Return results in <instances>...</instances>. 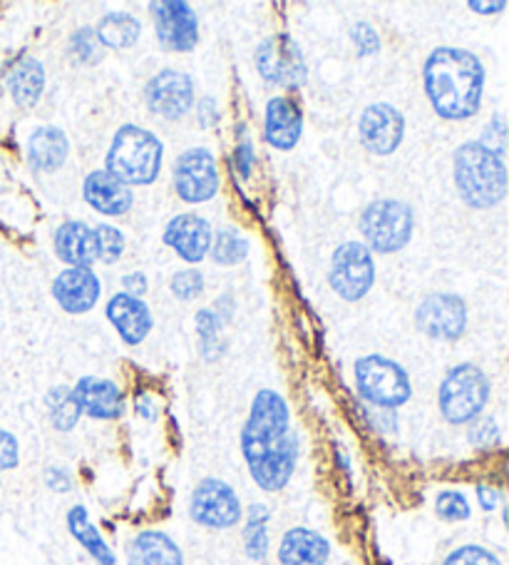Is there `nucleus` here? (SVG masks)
<instances>
[{"label":"nucleus","instance_id":"nucleus-43","mask_svg":"<svg viewBox=\"0 0 509 565\" xmlns=\"http://www.w3.org/2000/svg\"><path fill=\"white\" fill-rule=\"evenodd\" d=\"M477 501H479V505H483L485 511H495L497 505H499V501H502V495H499V491L492 489V486L479 483L477 486Z\"/></svg>","mask_w":509,"mask_h":565},{"label":"nucleus","instance_id":"nucleus-2","mask_svg":"<svg viewBox=\"0 0 509 565\" xmlns=\"http://www.w3.org/2000/svg\"><path fill=\"white\" fill-rule=\"evenodd\" d=\"M425 93L433 110L445 120H467L479 110L485 67L463 47H435L425 61Z\"/></svg>","mask_w":509,"mask_h":565},{"label":"nucleus","instance_id":"nucleus-29","mask_svg":"<svg viewBox=\"0 0 509 565\" xmlns=\"http://www.w3.org/2000/svg\"><path fill=\"white\" fill-rule=\"evenodd\" d=\"M269 523L271 513L263 503H251L247 511V525H243V551L253 563L267 561L269 555Z\"/></svg>","mask_w":509,"mask_h":565},{"label":"nucleus","instance_id":"nucleus-23","mask_svg":"<svg viewBox=\"0 0 509 565\" xmlns=\"http://www.w3.org/2000/svg\"><path fill=\"white\" fill-rule=\"evenodd\" d=\"M130 565H184V555L172 535L164 531H142L127 543Z\"/></svg>","mask_w":509,"mask_h":565},{"label":"nucleus","instance_id":"nucleus-31","mask_svg":"<svg viewBox=\"0 0 509 565\" xmlns=\"http://www.w3.org/2000/svg\"><path fill=\"white\" fill-rule=\"evenodd\" d=\"M209 249H212V259L217 262V265L231 267V265H239V262L247 259L249 242L241 235V232L227 227V230L217 232V237H214Z\"/></svg>","mask_w":509,"mask_h":565},{"label":"nucleus","instance_id":"nucleus-20","mask_svg":"<svg viewBox=\"0 0 509 565\" xmlns=\"http://www.w3.org/2000/svg\"><path fill=\"white\" fill-rule=\"evenodd\" d=\"M83 194L93 210L100 214H110V217H120V214L130 212L132 207V190L117 178H112L107 170L87 174Z\"/></svg>","mask_w":509,"mask_h":565},{"label":"nucleus","instance_id":"nucleus-38","mask_svg":"<svg viewBox=\"0 0 509 565\" xmlns=\"http://www.w3.org/2000/svg\"><path fill=\"white\" fill-rule=\"evenodd\" d=\"M479 145H483V148H487L492 154H497V158H502L505 148H507V130H505V115L502 113H497L495 118L487 122L485 135H483V140H479Z\"/></svg>","mask_w":509,"mask_h":565},{"label":"nucleus","instance_id":"nucleus-1","mask_svg":"<svg viewBox=\"0 0 509 565\" xmlns=\"http://www.w3.org/2000/svg\"><path fill=\"white\" fill-rule=\"evenodd\" d=\"M241 454L261 491L286 489L296 471L299 444L291 426V408L279 392L261 388L253 396L247 424L241 428Z\"/></svg>","mask_w":509,"mask_h":565},{"label":"nucleus","instance_id":"nucleus-17","mask_svg":"<svg viewBox=\"0 0 509 565\" xmlns=\"http://www.w3.org/2000/svg\"><path fill=\"white\" fill-rule=\"evenodd\" d=\"M164 242L182 259L202 262L212 247V224L199 214H177L164 230Z\"/></svg>","mask_w":509,"mask_h":565},{"label":"nucleus","instance_id":"nucleus-9","mask_svg":"<svg viewBox=\"0 0 509 565\" xmlns=\"http://www.w3.org/2000/svg\"><path fill=\"white\" fill-rule=\"evenodd\" d=\"M189 515L204 529L224 531L237 525L243 515L237 491L221 479H204L192 493Z\"/></svg>","mask_w":509,"mask_h":565},{"label":"nucleus","instance_id":"nucleus-39","mask_svg":"<svg viewBox=\"0 0 509 565\" xmlns=\"http://www.w3.org/2000/svg\"><path fill=\"white\" fill-rule=\"evenodd\" d=\"M350 41L356 43L360 55H376L380 51V38L376 33V28L370 23H356L350 28Z\"/></svg>","mask_w":509,"mask_h":565},{"label":"nucleus","instance_id":"nucleus-5","mask_svg":"<svg viewBox=\"0 0 509 565\" xmlns=\"http://www.w3.org/2000/svg\"><path fill=\"white\" fill-rule=\"evenodd\" d=\"M437 402L445 422L455 426L473 424L489 402V379L475 364H457L440 384Z\"/></svg>","mask_w":509,"mask_h":565},{"label":"nucleus","instance_id":"nucleus-3","mask_svg":"<svg viewBox=\"0 0 509 565\" xmlns=\"http://www.w3.org/2000/svg\"><path fill=\"white\" fill-rule=\"evenodd\" d=\"M455 184L459 198L475 210H489L505 200L507 170L502 158L483 148L479 142H465L453 158Z\"/></svg>","mask_w":509,"mask_h":565},{"label":"nucleus","instance_id":"nucleus-40","mask_svg":"<svg viewBox=\"0 0 509 565\" xmlns=\"http://www.w3.org/2000/svg\"><path fill=\"white\" fill-rule=\"evenodd\" d=\"M21 463V446L18 438L0 426V471H11Z\"/></svg>","mask_w":509,"mask_h":565},{"label":"nucleus","instance_id":"nucleus-26","mask_svg":"<svg viewBox=\"0 0 509 565\" xmlns=\"http://www.w3.org/2000/svg\"><path fill=\"white\" fill-rule=\"evenodd\" d=\"M6 85L8 93H11L13 100L21 107L37 105L45 87L43 63L35 61V57H23V61H18L11 67V73L6 77Z\"/></svg>","mask_w":509,"mask_h":565},{"label":"nucleus","instance_id":"nucleus-24","mask_svg":"<svg viewBox=\"0 0 509 565\" xmlns=\"http://www.w3.org/2000/svg\"><path fill=\"white\" fill-rule=\"evenodd\" d=\"M55 252L65 265L90 267L97 259L95 230L87 227L85 222H65L55 232Z\"/></svg>","mask_w":509,"mask_h":565},{"label":"nucleus","instance_id":"nucleus-21","mask_svg":"<svg viewBox=\"0 0 509 565\" xmlns=\"http://www.w3.org/2000/svg\"><path fill=\"white\" fill-rule=\"evenodd\" d=\"M331 558V543L318 531L291 529L279 543L281 565H326Z\"/></svg>","mask_w":509,"mask_h":565},{"label":"nucleus","instance_id":"nucleus-22","mask_svg":"<svg viewBox=\"0 0 509 565\" xmlns=\"http://www.w3.org/2000/svg\"><path fill=\"white\" fill-rule=\"evenodd\" d=\"M303 130V115L291 97H271L267 105V142L277 150L296 148Z\"/></svg>","mask_w":509,"mask_h":565},{"label":"nucleus","instance_id":"nucleus-32","mask_svg":"<svg viewBox=\"0 0 509 565\" xmlns=\"http://www.w3.org/2000/svg\"><path fill=\"white\" fill-rule=\"evenodd\" d=\"M197 329H199V339H202V354L207 362H214L224 354V339H221V321L217 317V311L212 309H202L197 315Z\"/></svg>","mask_w":509,"mask_h":565},{"label":"nucleus","instance_id":"nucleus-8","mask_svg":"<svg viewBox=\"0 0 509 565\" xmlns=\"http://www.w3.org/2000/svg\"><path fill=\"white\" fill-rule=\"evenodd\" d=\"M331 287L340 299H364L376 281V262L364 242H346L331 257Z\"/></svg>","mask_w":509,"mask_h":565},{"label":"nucleus","instance_id":"nucleus-45","mask_svg":"<svg viewBox=\"0 0 509 565\" xmlns=\"http://www.w3.org/2000/svg\"><path fill=\"white\" fill-rule=\"evenodd\" d=\"M122 285L127 289V295L140 297V295H144V291H147V277L142 275V271H132V275H127L122 279Z\"/></svg>","mask_w":509,"mask_h":565},{"label":"nucleus","instance_id":"nucleus-35","mask_svg":"<svg viewBox=\"0 0 509 565\" xmlns=\"http://www.w3.org/2000/svg\"><path fill=\"white\" fill-rule=\"evenodd\" d=\"M443 565H502V561H499L492 551L485 548V545L467 543L450 553Z\"/></svg>","mask_w":509,"mask_h":565},{"label":"nucleus","instance_id":"nucleus-41","mask_svg":"<svg viewBox=\"0 0 509 565\" xmlns=\"http://www.w3.org/2000/svg\"><path fill=\"white\" fill-rule=\"evenodd\" d=\"M469 444H475L479 448L495 446L499 441V426L492 422V418H483V422H473L469 426Z\"/></svg>","mask_w":509,"mask_h":565},{"label":"nucleus","instance_id":"nucleus-13","mask_svg":"<svg viewBox=\"0 0 509 565\" xmlns=\"http://www.w3.org/2000/svg\"><path fill=\"white\" fill-rule=\"evenodd\" d=\"M156 38L160 43L172 53H189L197 45L199 38V21L192 6L182 3V0H160V3L150 6Z\"/></svg>","mask_w":509,"mask_h":565},{"label":"nucleus","instance_id":"nucleus-47","mask_svg":"<svg viewBox=\"0 0 509 565\" xmlns=\"http://www.w3.org/2000/svg\"><path fill=\"white\" fill-rule=\"evenodd\" d=\"M212 105H214V103L209 100V97H204L202 105H199V122H202V128H212V125H217V120H219L217 110L209 113Z\"/></svg>","mask_w":509,"mask_h":565},{"label":"nucleus","instance_id":"nucleus-16","mask_svg":"<svg viewBox=\"0 0 509 565\" xmlns=\"http://www.w3.org/2000/svg\"><path fill=\"white\" fill-rule=\"evenodd\" d=\"M100 279L90 267H67L53 281V297L71 315H85L100 299Z\"/></svg>","mask_w":509,"mask_h":565},{"label":"nucleus","instance_id":"nucleus-33","mask_svg":"<svg viewBox=\"0 0 509 565\" xmlns=\"http://www.w3.org/2000/svg\"><path fill=\"white\" fill-rule=\"evenodd\" d=\"M95 245H97V259L105 262V265H115L124 252V237L117 227L100 224V227L95 230Z\"/></svg>","mask_w":509,"mask_h":565},{"label":"nucleus","instance_id":"nucleus-10","mask_svg":"<svg viewBox=\"0 0 509 565\" xmlns=\"http://www.w3.org/2000/svg\"><path fill=\"white\" fill-rule=\"evenodd\" d=\"M257 67L261 77L279 87H299L306 83V61L301 47L289 35H271L257 47Z\"/></svg>","mask_w":509,"mask_h":565},{"label":"nucleus","instance_id":"nucleus-25","mask_svg":"<svg viewBox=\"0 0 509 565\" xmlns=\"http://www.w3.org/2000/svg\"><path fill=\"white\" fill-rule=\"evenodd\" d=\"M67 150H71V145H67L63 130L37 128L28 140V162L37 172H55L67 160Z\"/></svg>","mask_w":509,"mask_h":565},{"label":"nucleus","instance_id":"nucleus-14","mask_svg":"<svg viewBox=\"0 0 509 565\" xmlns=\"http://www.w3.org/2000/svg\"><path fill=\"white\" fill-rule=\"evenodd\" d=\"M150 110L166 120H180L194 105V83L187 73L162 71L144 87Z\"/></svg>","mask_w":509,"mask_h":565},{"label":"nucleus","instance_id":"nucleus-19","mask_svg":"<svg viewBox=\"0 0 509 565\" xmlns=\"http://www.w3.org/2000/svg\"><path fill=\"white\" fill-rule=\"evenodd\" d=\"M107 319L112 327L120 331V337L127 344H142L147 334L152 331V311L140 297L120 291L110 301H107Z\"/></svg>","mask_w":509,"mask_h":565},{"label":"nucleus","instance_id":"nucleus-42","mask_svg":"<svg viewBox=\"0 0 509 565\" xmlns=\"http://www.w3.org/2000/svg\"><path fill=\"white\" fill-rule=\"evenodd\" d=\"M45 483H47V489H53L57 493H65V491H71L73 479L65 469H47L45 471Z\"/></svg>","mask_w":509,"mask_h":565},{"label":"nucleus","instance_id":"nucleus-48","mask_svg":"<svg viewBox=\"0 0 509 565\" xmlns=\"http://www.w3.org/2000/svg\"><path fill=\"white\" fill-rule=\"evenodd\" d=\"M137 412H140L144 418H154V402L150 396H140V402H137Z\"/></svg>","mask_w":509,"mask_h":565},{"label":"nucleus","instance_id":"nucleus-15","mask_svg":"<svg viewBox=\"0 0 509 565\" xmlns=\"http://www.w3.org/2000/svg\"><path fill=\"white\" fill-rule=\"evenodd\" d=\"M360 142L364 148L373 154H390L398 150V145L403 142L405 135V118L403 113L396 110L388 103L368 105L358 122Z\"/></svg>","mask_w":509,"mask_h":565},{"label":"nucleus","instance_id":"nucleus-36","mask_svg":"<svg viewBox=\"0 0 509 565\" xmlns=\"http://www.w3.org/2000/svg\"><path fill=\"white\" fill-rule=\"evenodd\" d=\"M71 51L75 53L77 61L83 63H97L102 61V45L97 41L95 31L90 28H83V31H77L71 41Z\"/></svg>","mask_w":509,"mask_h":565},{"label":"nucleus","instance_id":"nucleus-18","mask_svg":"<svg viewBox=\"0 0 509 565\" xmlns=\"http://www.w3.org/2000/svg\"><path fill=\"white\" fill-rule=\"evenodd\" d=\"M73 394L80 404V412L97 418V422H112V418H120L124 414V396L120 386L110 379L83 376L75 384Z\"/></svg>","mask_w":509,"mask_h":565},{"label":"nucleus","instance_id":"nucleus-30","mask_svg":"<svg viewBox=\"0 0 509 565\" xmlns=\"http://www.w3.org/2000/svg\"><path fill=\"white\" fill-rule=\"evenodd\" d=\"M45 406H47V416H51V424L57 431H73L80 422V404L73 394L71 386H53L51 392L45 394Z\"/></svg>","mask_w":509,"mask_h":565},{"label":"nucleus","instance_id":"nucleus-6","mask_svg":"<svg viewBox=\"0 0 509 565\" xmlns=\"http://www.w3.org/2000/svg\"><path fill=\"white\" fill-rule=\"evenodd\" d=\"M354 374L358 394L373 406L398 408L408 404L410 396H413L408 372L393 359L380 354L360 356L354 366Z\"/></svg>","mask_w":509,"mask_h":565},{"label":"nucleus","instance_id":"nucleus-34","mask_svg":"<svg viewBox=\"0 0 509 565\" xmlns=\"http://www.w3.org/2000/svg\"><path fill=\"white\" fill-rule=\"evenodd\" d=\"M435 511L443 521L447 523H459L467 521L473 515V509H469V501L463 491H443L435 499Z\"/></svg>","mask_w":509,"mask_h":565},{"label":"nucleus","instance_id":"nucleus-11","mask_svg":"<svg viewBox=\"0 0 509 565\" xmlns=\"http://www.w3.org/2000/svg\"><path fill=\"white\" fill-rule=\"evenodd\" d=\"M174 190L184 202L202 204L219 192V172L214 154L204 148L182 152L174 162Z\"/></svg>","mask_w":509,"mask_h":565},{"label":"nucleus","instance_id":"nucleus-49","mask_svg":"<svg viewBox=\"0 0 509 565\" xmlns=\"http://www.w3.org/2000/svg\"><path fill=\"white\" fill-rule=\"evenodd\" d=\"M0 486H3V479H0Z\"/></svg>","mask_w":509,"mask_h":565},{"label":"nucleus","instance_id":"nucleus-44","mask_svg":"<svg viewBox=\"0 0 509 565\" xmlns=\"http://www.w3.org/2000/svg\"><path fill=\"white\" fill-rule=\"evenodd\" d=\"M251 162H253V148H251V142L243 140V142L239 145V148H237V164H239L241 178H249Z\"/></svg>","mask_w":509,"mask_h":565},{"label":"nucleus","instance_id":"nucleus-28","mask_svg":"<svg viewBox=\"0 0 509 565\" xmlns=\"http://www.w3.org/2000/svg\"><path fill=\"white\" fill-rule=\"evenodd\" d=\"M142 25L130 13H107L100 25H97V41L105 47H112V51H124V47H132L140 41Z\"/></svg>","mask_w":509,"mask_h":565},{"label":"nucleus","instance_id":"nucleus-12","mask_svg":"<svg viewBox=\"0 0 509 565\" xmlns=\"http://www.w3.org/2000/svg\"><path fill=\"white\" fill-rule=\"evenodd\" d=\"M415 321L423 334L440 339V342H455L465 334L467 307L457 295L437 291V295L423 299V305L418 307Z\"/></svg>","mask_w":509,"mask_h":565},{"label":"nucleus","instance_id":"nucleus-27","mask_svg":"<svg viewBox=\"0 0 509 565\" xmlns=\"http://www.w3.org/2000/svg\"><path fill=\"white\" fill-rule=\"evenodd\" d=\"M67 531H71L73 539L83 545V548L93 555L97 565H115V551L107 545L102 533L97 531V525L90 521V513H87L85 505H73L67 511Z\"/></svg>","mask_w":509,"mask_h":565},{"label":"nucleus","instance_id":"nucleus-4","mask_svg":"<svg viewBox=\"0 0 509 565\" xmlns=\"http://www.w3.org/2000/svg\"><path fill=\"white\" fill-rule=\"evenodd\" d=\"M162 142L154 132L140 125H122L115 132L110 152H107V172L127 188L150 184L162 168Z\"/></svg>","mask_w":509,"mask_h":565},{"label":"nucleus","instance_id":"nucleus-37","mask_svg":"<svg viewBox=\"0 0 509 565\" xmlns=\"http://www.w3.org/2000/svg\"><path fill=\"white\" fill-rule=\"evenodd\" d=\"M202 289H204V277H202V271H197V269H182L172 277L174 297L182 299V301L197 299L202 295Z\"/></svg>","mask_w":509,"mask_h":565},{"label":"nucleus","instance_id":"nucleus-46","mask_svg":"<svg viewBox=\"0 0 509 565\" xmlns=\"http://www.w3.org/2000/svg\"><path fill=\"white\" fill-rule=\"evenodd\" d=\"M467 8H469V11H475V13L489 15V13H499V11H505L507 3H505V0H497V3H479V0H469Z\"/></svg>","mask_w":509,"mask_h":565},{"label":"nucleus","instance_id":"nucleus-7","mask_svg":"<svg viewBox=\"0 0 509 565\" xmlns=\"http://www.w3.org/2000/svg\"><path fill=\"white\" fill-rule=\"evenodd\" d=\"M360 232L368 242V249L380 255L400 252L413 237V210L400 200L370 202L360 217Z\"/></svg>","mask_w":509,"mask_h":565}]
</instances>
